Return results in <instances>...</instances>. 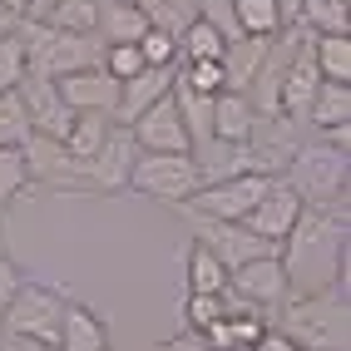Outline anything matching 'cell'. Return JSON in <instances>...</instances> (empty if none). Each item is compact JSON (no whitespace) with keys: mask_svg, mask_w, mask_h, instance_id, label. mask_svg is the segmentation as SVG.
<instances>
[{"mask_svg":"<svg viewBox=\"0 0 351 351\" xmlns=\"http://www.w3.org/2000/svg\"><path fill=\"white\" fill-rule=\"evenodd\" d=\"M272 332H282L302 351H346L351 332V307H346V282L312 292V297H287L272 317Z\"/></svg>","mask_w":351,"mask_h":351,"instance_id":"cell-2","label":"cell"},{"mask_svg":"<svg viewBox=\"0 0 351 351\" xmlns=\"http://www.w3.org/2000/svg\"><path fill=\"white\" fill-rule=\"evenodd\" d=\"M198 20H208L218 35H223V45L228 40H238V20H232V0H198Z\"/></svg>","mask_w":351,"mask_h":351,"instance_id":"cell-39","label":"cell"},{"mask_svg":"<svg viewBox=\"0 0 351 351\" xmlns=\"http://www.w3.org/2000/svg\"><path fill=\"white\" fill-rule=\"evenodd\" d=\"M173 69H178V64H173ZM173 69H144V75L124 80V84H119V104H114V124L129 129L154 99L169 95V89H173Z\"/></svg>","mask_w":351,"mask_h":351,"instance_id":"cell-17","label":"cell"},{"mask_svg":"<svg viewBox=\"0 0 351 351\" xmlns=\"http://www.w3.org/2000/svg\"><path fill=\"white\" fill-rule=\"evenodd\" d=\"M346 208H302L292 232L277 247V263L287 272V292L292 297H312L346 282Z\"/></svg>","mask_w":351,"mask_h":351,"instance_id":"cell-1","label":"cell"},{"mask_svg":"<svg viewBox=\"0 0 351 351\" xmlns=\"http://www.w3.org/2000/svg\"><path fill=\"white\" fill-rule=\"evenodd\" d=\"M20 80H25V45H20V35H5L0 40V95L15 89Z\"/></svg>","mask_w":351,"mask_h":351,"instance_id":"cell-38","label":"cell"},{"mask_svg":"<svg viewBox=\"0 0 351 351\" xmlns=\"http://www.w3.org/2000/svg\"><path fill=\"white\" fill-rule=\"evenodd\" d=\"M99 10H104V0H55V5H45L30 20H45L50 30H64V35H95Z\"/></svg>","mask_w":351,"mask_h":351,"instance_id":"cell-22","label":"cell"},{"mask_svg":"<svg viewBox=\"0 0 351 351\" xmlns=\"http://www.w3.org/2000/svg\"><path fill=\"white\" fill-rule=\"evenodd\" d=\"M252 124H257V109L247 104V95H232V89H223V95L213 99V138L243 144V138L252 134Z\"/></svg>","mask_w":351,"mask_h":351,"instance_id":"cell-23","label":"cell"},{"mask_svg":"<svg viewBox=\"0 0 351 351\" xmlns=\"http://www.w3.org/2000/svg\"><path fill=\"white\" fill-rule=\"evenodd\" d=\"M15 25H20V20H15V15H5V10H0V40H5V35H15Z\"/></svg>","mask_w":351,"mask_h":351,"instance_id":"cell-45","label":"cell"},{"mask_svg":"<svg viewBox=\"0 0 351 351\" xmlns=\"http://www.w3.org/2000/svg\"><path fill=\"white\" fill-rule=\"evenodd\" d=\"M99 69L114 80V84H124L134 75H144V55H138V45H104V55H99Z\"/></svg>","mask_w":351,"mask_h":351,"instance_id":"cell-35","label":"cell"},{"mask_svg":"<svg viewBox=\"0 0 351 351\" xmlns=\"http://www.w3.org/2000/svg\"><path fill=\"white\" fill-rule=\"evenodd\" d=\"M149 30V20L138 15V5H124V0H104V10H99V40L104 45H138Z\"/></svg>","mask_w":351,"mask_h":351,"instance_id":"cell-24","label":"cell"},{"mask_svg":"<svg viewBox=\"0 0 351 351\" xmlns=\"http://www.w3.org/2000/svg\"><path fill=\"white\" fill-rule=\"evenodd\" d=\"M173 80L183 89H193V95H223L228 80H223V60H189L173 69Z\"/></svg>","mask_w":351,"mask_h":351,"instance_id":"cell-32","label":"cell"},{"mask_svg":"<svg viewBox=\"0 0 351 351\" xmlns=\"http://www.w3.org/2000/svg\"><path fill=\"white\" fill-rule=\"evenodd\" d=\"M232 20H238V35H252V40H277L287 30L277 0H232Z\"/></svg>","mask_w":351,"mask_h":351,"instance_id":"cell-26","label":"cell"},{"mask_svg":"<svg viewBox=\"0 0 351 351\" xmlns=\"http://www.w3.org/2000/svg\"><path fill=\"white\" fill-rule=\"evenodd\" d=\"M346 169H351V149L317 134V138H302L282 183L302 198V208H346Z\"/></svg>","mask_w":351,"mask_h":351,"instance_id":"cell-3","label":"cell"},{"mask_svg":"<svg viewBox=\"0 0 351 351\" xmlns=\"http://www.w3.org/2000/svg\"><path fill=\"white\" fill-rule=\"evenodd\" d=\"M138 15L149 20V30H163L178 40L198 20V0H138Z\"/></svg>","mask_w":351,"mask_h":351,"instance_id":"cell-28","label":"cell"},{"mask_svg":"<svg viewBox=\"0 0 351 351\" xmlns=\"http://www.w3.org/2000/svg\"><path fill=\"white\" fill-rule=\"evenodd\" d=\"M15 95H20V104H25L30 134H50V138H60V144H64L69 124H75V109L60 99L55 80H45V75H25V80L15 84Z\"/></svg>","mask_w":351,"mask_h":351,"instance_id":"cell-14","label":"cell"},{"mask_svg":"<svg viewBox=\"0 0 351 351\" xmlns=\"http://www.w3.org/2000/svg\"><path fill=\"white\" fill-rule=\"evenodd\" d=\"M0 351H60V346H40V341H25V337H5V332H0Z\"/></svg>","mask_w":351,"mask_h":351,"instance_id":"cell-43","label":"cell"},{"mask_svg":"<svg viewBox=\"0 0 351 351\" xmlns=\"http://www.w3.org/2000/svg\"><path fill=\"white\" fill-rule=\"evenodd\" d=\"M124 5H138V0H124Z\"/></svg>","mask_w":351,"mask_h":351,"instance_id":"cell-47","label":"cell"},{"mask_svg":"<svg viewBox=\"0 0 351 351\" xmlns=\"http://www.w3.org/2000/svg\"><path fill=\"white\" fill-rule=\"evenodd\" d=\"M297 213H302V198L287 189L282 178H272V183H267V193L257 198V208L243 218V228H247V232H257V238H263L267 247H282V238L292 232Z\"/></svg>","mask_w":351,"mask_h":351,"instance_id":"cell-15","label":"cell"},{"mask_svg":"<svg viewBox=\"0 0 351 351\" xmlns=\"http://www.w3.org/2000/svg\"><path fill=\"white\" fill-rule=\"evenodd\" d=\"M30 138V119H25V104H20L15 89L0 95V149H20Z\"/></svg>","mask_w":351,"mask_h":351,"instance_id":"cell-33","label":"cell"},{"mask_svg":"<svg viewBox=\"0 0 351 351\" xmlns=\"http://www.w3.org/2000/svg\"><path fill=\"white\" fill-rule=\"evenodd\" d=\"M247 351H302V346H297V341H287L282 332H272V326H267V332L257 337V341H252Z\"/></svg>","mask_w":351,"mask_h":351,"instance_id":"cell-41","label":"cell"},{"mask_svg":"<svg viewBox=\"0 0 351 351\" xmlns=\"http://www.w3.org/2000/svg\"><path fill=\"white\" fill-rule=\"evenodd\" d=\"M109 129H114L109 114H75V124H69V134H64V149L75 154V158H89V154L104 144Z\"/></svg>","mask_w":351,"mask_h":351,"instance_id":"cell-29","label":"cell"},{"mask_svg":"<svg viewBox=\"0 0 351 351\" xmlns=\"http://www.w3.org/2000/svg\"><path fill=\"white\" fill-rule=\"evenodd\" d=\"M129 189L144 193V198L183 208L203 183H198V169H193L189 154H138L134 158V173H129Z\"/></svg>","mask_w":351,"mask_h":351,"instance_id":"cell-6","label":"cell"},{"mask_svg":"<svg viewBox=\"0 0 351 351\" xmlns=\"http://www.w3.org/2000/svg\"><path fill=\"white\" fill-rule=\"evenodd\" d=\"M20 282H25V277H20V267H15V257H10V252H0V317H5V307H10V297L20 292Z\"/></svg>","mask_w":351,"mask_h":351,"instance_id":"cell-40","label":"cell"},{"mask_svg":"<svg viewBox=\"0 0 351 351\" xmlns=\"http://www.w3.org/2000/svg\"><path fill=\"white\" fill-rule=\"evenodd\" d=\"M20 154H25L30 183H45V189H55V193H84V158H75L60 138L30 134L25 144H20Z\"/></svg>","mask_w":351,"mask_h":351,"instance_id":"cell-9","label":"cell"},{"mask_svg":"<svg viewBox=\"0 0 351 351\" xmlns=\"http://www.w3.org/2000/svg\"><path fill=\"white\" fill-rule=\"evenodd\" d=\"M189 292H228V272L208 247L189 243Z\"/></svg>","mask_w":351,"mask_h":351,"instance_id":"cell-30","label":"cell"},{"mask_svg":"<svg viewBox=\"0 0 351 351\" xmlns=\"http://www.w3.org/2000/svg\"><path fill=\"white\" fill-rule=\"evenodd\" d=\"M297 30H307V35H351L346 0H302L297 5Z\"/></svg>","mask_w":351,"mask_h":351,"instance_id":"cell-27","label":"cell"},{"mask_svg":"<svg viewBox=\"0 0 351 351\" xmlns=\"http://www.w3.org/2000/svg\"><path fill=\"white\" fill-rule=\"evenodd\" d=\"M189 60H223V35L208 20H193L178 35V64H189Z\"/></svg>","mask_w":351,"mask_h":351,"instance_id":"cell-31","label":"cell"},{"mask_svg":"<svg viewBox=\"0 0 351 351\" xmlns=\"http://www.w3.org/2000/svg\"><path fill=\"white\" fill-rule=\"evenodd\" d=\"M45 5H55V0H30V15H40Z\"/></svg>","mask_w":351,"mask_h":351,"instance_id":"cell-46","label":"cell"},{"mask_svg":"<svg viewBox=\"0 0 351 351\" xmlns=\"http://www.w3.org/2000/svg\"><path fill=\"white\" fill-rule=\"evenodd\" d=\"M193 223V243L208 247L223 263V272H238L247 263H257V257H272L277 247H267L257 232H247L243 223H223V218H189Z\"/></svg>","mask_w":351,"mask_h":351,"instance_id":"cell-11","label":"cell"},{"mask_svg":"<svg viewBox=\"0 0 351 351\" xmlns=\"http://www.w3.org/2000/svg\"><path fill=\"white\" fill-rule=\"evenodd\" d=\"M287 297L292 292H287V272H282V263H277V252L257 257V263H247L238 272H228V302H238V307L277 317V307H282Z\"/></svg>","mask_w":351,"mask_h":351,"instance_id":"cell-10","label":"cell"},{"mask_svg":"<svg viewBox=\"0 0 351 351\" xmlns=\"http://www.w3.org/2000/svg\"><path fill=\"white\" fill-rule=\"evenodd\" d=\"M134 158H138L134 134L124 124H114L104 134V144L84 158V193H124L129 173H134Z\"/></svg>","mask_w":351,"mask_h":351,"instance_id":"cell-12","label":"cell"},{"mask_svg":"<svg viewBox=\"0 0 351 351\" xmlns=\"http://www.w3.org/2000/svg\"><path fill=\"white\" fill-rule=\"evenodd\" d=\"M218 317H228V292H189L183 297V322H189V332H203V326H213Z\"/></svg>","mask_w":351,"mask_h":351,"instance_id":"cell-34","label":"cell"},{"mask_svg":"<svg viewBox=\"0 0 351 351\" xmlns=\"http://www.w3.org/2000/svg\"><path fill=\"white\" fill-rule=\"evenodd\" d=\"M64 307L69 297L50 282H20V292L10 297L5 317V337H25V341H40V346H60V326H64Z\"/></svg>","mask_w":351,"mask_h":351,"instance_id":"cell-5","label":"cell"},{"mask_svg":"<svg viewBox=\"0 0 351 351\" xmlns=\"http://www.w3.org/2000/svg\"><path fill=\"white\" fill-rule=\"evenodd\" d=\"M267 173H238V178H223V183H208V189H198L189 203L178 208V213L189 218H223V223H243L257 198L267 193Z\"/></svg>","mask_w":351,"mask_h":351,"instance_id":"cell-7","label":"cell"},{"mask_svg":"<svg viewBox=\"0 0 351 351\" xmlns=\"http://www.w3.org/2000/svg\"><path fill=\"white\" fill-rule=\"evenodd\" d=\"M312 64L326 84H351V35H312Z\"/></svg>","mask_w":351,"mask_h":351,"instance_id":"cell-25","label":"cell"},{"mask_svg":"<svg viewBox=\"0 0 351 351\" xmlns=\"http://www.w3.org/2000/svg\"><path fill=\"white\" fill-rule=\"evenodd\" d=\"M20 45H25V75H45V80H64L80 69H95L104 55L99 35H64L50 30L45 20H20L15 25Z\"/></svg>","mask_w":351,"mask_h":351,"instance_id":"cell-4","label":"cell"},{"mask_svg":"<svg viewBox=\"0 0 351 351\" xmlns=\"http://www.w3.org/2000/svg\"><path fill=\"white\" fill-rule=\"evenodd\" d=\"M129 134H134L138 154H189V149H193V144H189V129H183V119H178L173 89L138 114V119L129 124Z\"/></svg>","mask_w":351,"mask_h":351,"instance_id":"cell-13","label":"cell"},{"mask_svg":"<svg viewBox=\"0 0 351 351\" xmlns=\"http://www.w3.org/2000/svg\"><path fill=\"white\" fill-rule=\"evenodd\" d=\"M30 189V173H25V154L20 149H0V208L10 198H20Z\"/></svg>","mask_w":351,"mask_h":351,"instance_id":"cell-36","label":"cell"},{"mask_svg":"<svg viewBox=\"0 0 351 351\" xmlns=\"http://www.w3.org/2000/svg\"><path fill=\"white\" fill-rule=\"evenodd\" d=\"M247 149V169L252 173H267V178H282L292 154L302 149V129L292 119H282V114H257L252 134L243 138Z\"/></svg>","mask_w":351,"mask_h":351,"instance_id":"cell-8","label":"cell"},{"mask_svg":"<svg viewBox=\"0 0 351 351\" xmlns=\"http://www.w3.org/2000/svg\"><path fill=\"white\" fill-rule=\"evenodd\" d=\"M158 351H208V341H203L198 332H178V337H169V341H158Z\"/></svg>","mask_w":351,"mask_h":351,"instance_id":"cell-42","label":"cell"},{"mask_svg":"<svg viewBox=\"0 0 351 351\" xmlns=\"http://www.w3.org/2000/svg\"><path fill=\"white\" fill-rule=\"evenodd\" d=\"M267 45L272 40H252V35H238V40L223 45V80H228L232 95H247L257 64H263V55H267Z\"/></svg>","mask_w":351,"mask_h":351,"instance_id":"cell-20","label":"cell"},{"mask_svg":"<svg viewBox=\"0 0 351 351\" xmlns=\"http://www.w3.org/2000/svg\"><path fill=\"white\" fill-rule=\"evenodd\" d=\"M55 89H60V99L75 109V114H109V119H114V104H119V84H114L99 64H95V69H80V75L55 80Z\"/></svg>","mask_w":351,"mask_h":351,"instance_id":"cell-16","label":"cell"},{"mask_svg":"<svg viewBox=\"0 0 351 351\" xmlns=\"http://www.w3.org/2000/svg\"><path fill=\"white\" fill-rule=\"evenodd\" d=\"M307 129L332 134V129H351V84H317V99L307 109Z\"/></svg>","mask_w":351,"mask_h":351,"instance_id":"cell-21","label":"cell"},{"mask_svg":"<svg viewBox=\"0 0 351 351\" xmlns=\"http://www.w3.org/2000/svg\"><path fill=\"white\" fill-rule=\"evenodd\" d=\"M60 351H109V322L84 302H69L60 326Z\"/></svg>","mask_w":351,"mask_h":351,"instance_id":"cell-19","label":"cell"},{"mask_svg":"<svg viewBox=\"0 0 351 351\" xmlns=\"http://www.w3.org/2000/svg\"><path fill=\"white\" fill-rule=\"evenodd\" d=\"M0 10L15 15V20H30V0H0Z\"/></svg>","mask_w":351,"mask_h":351,"instance_id":"cell-44","label":"cell"},{"mask_svg":"<svg viewBox=\"0 0 351 351\" xmlns=\"http://www.w3.org/2000/svg\"><path fill=\"white\" fill-rule=\"evenodd\" d=\"M189 158H193L203 189H208V183H223V178H238V173H252L247 169V149L228 144V138H208V144H198Z\"/></svg>","mask_w":351,"mask_h":351,"instance_id":"cell-18","label":"cell"},{"mask_svg":"<svg viewBox=\"0 0 351 351\" xmlns=\"http://www.w3.org/2000/svg\"><path fill=\"white\" fill-rule=\"evenodd\" d=\"M138 55H144L149 69H173V64H178V40L163 35V30H144V40H138Z\"/></svg>","mask_w":351,"mask_h":351,"instance_id":"cell-37","label":"cell"}]
</instances>
